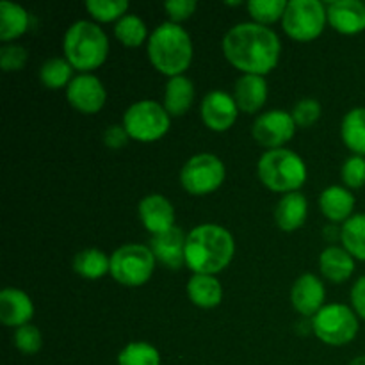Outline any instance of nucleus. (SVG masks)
Returning a JSON list of instances; mask_svg holds the SVG:
<instances>
[{"label":"nucleus","instance_id":"9b49d317","mask_svg":"<svg viewBox=\"0 0 365 365\" xmlns=\"http://www.w3.org/2000/svg\"><path fill=\"white\" fill-rule=\"evenodd\" d=\"M296 123L291 113L274 109L260 114L252 125V135L260 146L267 150L284 148L296 134Z\"/></svg>","mask_w":365,"mask_h":365},{"label":"nucleus","instance_id":"4c0bfd02","mask_svg":"<svg viewBox=\"0 0 365 365\" xmlns=\"http://www.w3.org/2000/svg\"><path fill=\"white\" fill-rule=\"evenodd\" d=\"M198 4L195 0H168L164 4V11L170 16V21L180 25V21L189 20L195 14Z\"/></svg>","mask_w":365,"mask_h":365},{"label":"nucleus","instance_id":"4468645a","mask_svg":"<svg viewBox=\"0 0 365 365\" xmlns=\"http://www.w3.org/2000/svg\"><path fill=\"white\" fill-rule=\"evenodd\" d=\"M185 241L187 235L182 232V228L173 227L163 234L152 235L150 250L163 266L171 271H178L185 264Z\"/></svg>","mask_w":365,"mask_h":365},{"label":"nucleus","instance_id":"2f4dec72","mask_svg":"<svg viewBox=\"0 0 365 365\" xmlns=\"http://www.w3.org/2000/svg\"><path fill=\"white\" fill-rule=\"evenodd\" d=\"M287 4L285 0H250L248 11L255 24L267 25L284 18Z\"/></svg>","mask_w":365,"mask_h":365},{"label":"nucleus","instance_id":"7c9ffc66","mask_svg":"<svg viewBox=\"0 0 365 365\" xmlns=\"http://www.w3.org/2000/svg\"><path fill=\"white\" fill-rule=\"evenodd\" d=\"M118 365H160V353L148 342H130L118 355Z\"/></svg>","mask_w":365,"mask_h":365},{"label":"nucleus","instance_id":"7ed1b4c3","mask_svg":"<svg viewBox=\"0 0 365 365\" xmlns=\"http://www.w3.org/2000/svg\"><path fill=\"white\" fill-rule=\"evenodd\" d=\"M148 59L163 75L178 77L192 61L191 36L178 24L164 21L150 34Z\"/></svg>","mask_w":365,"mask_h":365},{"label":"nucleus","instance_id":"6e6552de","mask_svg":"<svg viewBox=\"0 0 365 365\" xmlns=\"http://www.w3.org/2000/svg\"><path fill=\"white\" fill-rule=\"evenodd\" d=\"M171 116L166 113L164 106L153 100L135 102L125 110L123 127L130 139L141 143H153L164 138L170 130Z\"/></svg>","mask_w":365,"mask_h":365},{"label":"nucleus","instance_id":"c85d7f7f","mask_svg":"<svg viewBox=\"0 0 365 365\" xmlns=\"http://www.w3.org/2000/svg\"><path fill=\"white\" fill-rule=\"evenodd\" d=\"M73 78V66L66 57H50L39 68V81L48 89L68 88Z\"/></svg>","mask_w":365,"mask_h":365},{"label":"nucleus","instance_id":"a211bd4d","mask_svg":"<svg viewBox=\"0 0 365 365\" xmlns=\"http://www.w3.org/2000/svg\"><path fill=\"white\" fill-rule=\"evenodd\" d=\"M34 316V305L29 294L20 289L6 287L0 292V321L6 327L20 328Z\"/></svg>","mask_w":365,"mask_h":365},{"label":"nucleus","instance_id":"393cba45","mask_svg":"<svg viewBox=\"0 0 365 365\" xmlns=\"http://www.w3.org/2000/svg\"><path fill=\"white\" fill-rule=\"evenodd\" d=\"M29 29V13L18 4L2 0L0 2V39L13 41L25 34Z\"/></svg>","mask_w":365,"mask_h":365},{"label":"nucleus","instance_id":"a19ab883","mask_svg":"<svg viewBox=\"0 0 365 365\" xmlns=\"http://www.w3.org/2000/svg\"><path fill=\"white\" fill-rule=\"evenodd\" d=\"M323 235L327 239H330V241H334L335 235H339V237H341V230H337V227H324Z\"/></svg>","mask_w":365,"mask_h":365},{"label":"nucleus","instance_id":"5701e85b","mask_svg":"<svg viewBox=\"0 0 365 365\" xmlns=\"http://www.w3.org/2000/svg\"><path fill=\"white\" fill-rule=\"evenodd\" d=\"M319 269L327 280L342 284L351 278L355 271V259L341 246H328L319 257Z\"/></svg>","mask_w":365,"mask_h":365},{"label":"nucleus","instance_id":"ddd939ff","mask_svg":"<svg viewBox=\"0 0 365 365\" xmlns=\"http://www.w3.org/2000/svg\"><path fill=\"white\" fill-rule=\"evenodd\" d=\"M200 113H202L203 123L210 130L227 132L237 120L239 107L235 103L234 96L216 89V91H210L203 96Z\"/></svg>","mask_w":365,"mask_h":365},{"label":"nucleus","instance_id":"9d476101","mask_svg":"<svg viewBox=\"0 0 365 365\" xmlns=\"http://www.w3.org/2000/svg\"><path fill=\"white\" fill-rule=\"evenodd\" d=\"M225 164L214 153H196L180 171V184L187 192L196 196L210 195L225 182Z\"/></svg>","mask_w":365,"mask_h":365},{"label":"nucleus","instance_id":"4be33fe9","mask_svg":"<svg viewBox=\"0 0 365 365\" xmlns=\"http://www.w3.org/2000/svg\"><path fill=\"white\" fill-rule=\"evenodd\" d=\"M195 102V84L185 75L171 77L164 89V109L170 116H184Z\"/></svg>","mask_w":365,"mask_h":365},{"label":"nucleus","instance_id":"ea45409f","mask_svg":"<svg viewBox=\"0 0 365 365\" xmlns=\"http://www.w3.org/2000/svg\"><path fill=\"white\" fill-rule=\"evenodd\" d=\"M351 305L359 317L365 321V277L359 278L351 289Z\"/></svg>","mask_w":365,"mask_h":365},{"label":"nucleus","instance_id":"cd10ccee","mask_svg":"<svg viewBox=\"0 0 365 365\" xmlns=\"http://www.w3.org/2000/svg\"><path fill=\"white\" fill-rule=\"evenodd\" d=\"M342 248L356 260L365 262V214H353L341 228Z\"/></svg>","mask_w":365,"mask_h":365},{"label":"nucleus","instance_id":"c756f323","mask_svg":"<svg viewBox=\"0 0 365 365\" xmlns=\"http://www.w3.org/2000/svg\"><path fill=\"white\" fill-rule=\"evenodd\" d=\"M146 24L135 14H125L123 18L116 21L114 25V36H116L118 41L123 46L128 48H138L143 45V41L146 39Z\"/></svg>","mask_w":365,"mask_h":365},{"label":"nucleus","instance_id":"e433bc0d","mask_svg":"<svg viewBox=\"0 0 365 365\" xmlns=\"http://www.w3.org/2000/svg\"><path fill=\"white\" fill-rule=\"evenodd\" d=\"M29 53L20 45H4L0 48V66L4 71H18L27 64Z\"/></svg>","mask_w":365,"mask_h":365},{"label":"nucleus","instance_id":"f8f14e48","mask_svg":"<svg viewBox=\"0 0 365 365\" xmlns=\"http://www.w3.org/2000/svg\"><path fill=\"white\" fill-rule=\"evenodd\" d=\"M66 98L73 109L84 114H95L106 106L107 91L95 75H77L66 88Z\"/></svg>","mask_w":365,"mask_h":365},{"label":"nucleus","instance_id":"72a5a7b5","mask_svg":"<svg viewBox=\"0 0 365 365\" xmlns=\"http://www.w3.org/2000/svg\"><path fill=\"white\" fill-rule=\"evenodd\" d=\"M13 341L14 346H16L21 353H25V355H36L43 346L41 331H39L38 327H34V324L31 323L16 328Z\"/></svg>","mask_w":365,"mask_h":365},{"label":"nucleus","instance_id":"f257e3e1","mask_svg":"<svg viewBox=\"0 0 365 365\" xmlns=\"http://www.w3.org/2000/svg\"><path fill=\"white\" fill-rule=\"evenodd\" d=\"M223 53L228 63L245 75H267L277 68L280 59V39L277 32L255 21L234 25L225 34Z\"/></svg>","mask_w":365,"mask_h":365},{"label":"nucleus","instance_id":"1a4fd4ad","mask_svg":"<svg viewBox=\"0 0 365 365\" xmlns=\"http://www.w3.org/2000/svg\"><path fill=\"white\" fill-rule=\"evenodd\" d=\"M327 20V7L319 0H291L282 18V27L289 38L307 43L319 38Z\"/></svg>","mask_w":365,"mask_h":365},{"label":"nucleus","instance_id":"b1692460","mask_svg":"<svg viewBox=\"0 0 365 365\" xmlns=\"http://www.w3.org/2000/svg\"><path fill=\"white\" fill-rule=\"evenodd\" d=\"M187 296L200 309H214L223 299V287L214 274H192L187 282Z\"/></svg>","mask_w":365,"mask_h":365},{"label":"nucleus","instance_id":"0eeeda50","mask_svg":"<svg viewBox=\"0 0 365 365\" xmlns=\"http://www.w3.org/2000/svg\"><path fill=\"white\" fill-rule=\"evenodd\" d=\"M359 317L355 310L342 303L324 305L312 317V330L328 346H346L359 334Z\"/></svg>","mask_w":365,"mask_h":365},{"label":"nucleus","instance_id":"79ce46f5","mask_svg":"<svg viewBox=\"0 0 365 365\" xmlns=\"http://www.w3.org/2000/svg\"><path fill=\"white\" fill-rule=\"evenodd\" d=\"M349 365H365V355L362 356H356V359H353Z\"/></svg>","mask_w":365,"mask_h":365},{"label":"nucleus","instance_id":"f03ea898","mask_svg":"<svg viewBox=\"0 0 365 365\" xmlns=\"http://www.w3.org/2000/svg\"><path fill=\"white\" fill-rule=\"evenodd\" d=\"M234 253V237L221 225H200L187 234L185 266L195 274H214L216 277L232 262Z\"/></svg>","mask_w":365,"mask_h":365},{"label":"nucleus","instance_id":"423d86ee","mask_svg":"<svg viewBox=\"0 0 365 365\" xmlns=\"http://www.w3.org/2000/svg\"><path fill=\"white\" fill-rule=\"evenodd\" d=\"M155 262L150 246H120L110 255V277L125 287H141L152 278Z\"/></svg>","mask_w":365,"mask_h":365},{"label":"nucleus","instance_id":"dca6fc26","mask_svg":"<svg viewBox=\"0 0 365 365\" xmlns=\"http://www.w3.org/2000/svg\"><path fill=\"white\" fill-rule=\"evenodd\" d=\"M139 220L152 235H159L175 227V207L163 195H148L139 202Z\"/></svg>","mask_w":365,"mask_h":365},{"label":"nucleus","instance_id":"473e14b6","mask_svg":"<svg viewBox=\"0 0 365 365\" xmlns=\"http://www.w3.org/2000/svg\"><path fill=\"white\" fill-rule=\"evenodd\" d=\"M86 9L89 11L95 20L103 21H114L120 20L127 14L128 2L127 0H88L86 2Z\"/></svg>","mask_w":365,"mask_h":365},{"label":"nucleus","instance_id":"c9c22d12","mask_svg":"<svg viewBox=\"0 0 365 365\" xmlns=\"http://www.w3.org/2000/svg\"><path fill=\"white\" fill-rule=\"evenodd\" d=\"M342 182L348 185L349 189H360L365 185V157L362 155H351L346 159L341 170Z\"/></svg>","mask_w":365,"mask_h":365},{"label":"nucleus","instance_id":"58836bf2","mask_svg":"<svg viewBox=\"0 0 365 365\" xmlns=\"http://www.w3.org/2000/svg\"><path fill=\"white\" fill-rule=\"evenodd\" d=\"M128 139H130V135L127 134L123 125H109L106 128V132H103V143L110 150L123 148L128 143Z\"/></svg>","mask_w":365,"mask_h":365},{"label":"nucleus","instance_id":"20e7f679","mask_svg":"<svg viewBox=\"0 0 365 365\" xmlns=\"http://www.w3.org/2000/svg\"><path fill=\"white\" fill-rule=\"evenodd\" d=\"M64 57L78 71H91L102 66L109 53L106 32L93 21L78 20L70 25L63 41Z\"/></svg>","mask_w":365,"mask_h":365},{"label":"nucleus","instance_id":"412c9836","mask_svg":"<svg viewBox=\"0 0 365 365\" xmlns=\"http://www.w3.org/2000/svg\"><path fill=\"white\" fill-rule=\"evenodd\" d=\"M309 214V203H307L305 195L302 192H289L277 203L274 209V220L280 230L294 232L303 227Z\"/></svg>","mask_w":365,"mask_h":365},{"label":"nucleus","instance_id":"a878e982","mask_svg":"<svg viewBox=\"0 0 365 365\" xmlns=\"http://www.w3.org/2000/svg\"><path fill=\"white\" fill-rule=\"evenodd\" d=\"M341 138L355 155L365 157V107H355L341 123Z\"/></svg>","mask_w":365,"mask_h":365},{"label":"nucleus","instance_id":"39448f33","mask_svg":"<svg viewBox=\"0 0 365 365\" xmlns=\"http://www.w3.org/2000/svg\"><path fill=\"white\" fill-rule=\"evenodd\" d=\"M257 175L269 191L289 195L298 192L307 182V166L292 150H267L257 164Z\"/></svg>","mask_w":365,"mask_h":365},{"label":"nucleus","instance_id":"6ab92c4d","mask_svg":"<svg viewBox=\"0 0 365 365\" xmlns=\"http://www.w3.org/2000/svg\"><path fill=\"white\" fill-rule=\"evenodd\" d=\"M234 100L239 110L255 114L267 100V82L260 75H241L234 86Z\"/></svg>","mask_w":365,"mask_h":365},{"label":"nucleus","instance_id":"37998d69","mask_svg":"<svg viewBox=\"0 0 365 365\" xmlns=\"http://www.w3.org/2000/svg\"><path fill=\"white\" fill-rule=\"evenodd\" d=\"M225 4H227V6H241V2H228V0Z\"/></svg>","mask_w":365,"mask_h":365},{"label":"nucleus","instance_id":"aec40b11","mask_svg":"<svg viewBox=\"0 0 365 365\" xmlns=\"http://www.w3.org/2000/svg\"><path fill=\"white\" fill-rule=\"evenodd\" d=\"M319 209L327 220L334 221V223H341V221L346 223L353 216L355 196L349 189L341 187V185H331L321 192Z\"/></svg>","mask_w":365,"mask_h":365},{"label":"nucleus","instance_id":"f3484780","mask_svg":"<svg viewBox=\"0 0 365 365\" xmlns=\"http://www.w3.org/2000/svg\"><path fill=\"white\" fill-rule=\"evenodd\" d=\"M327 13L339 34L353 36L365 31V4L360 0H335L328 4Z\"/></svg>","mask_w":365,"mask_h":365},{"label":"nucleus","instance_id":"f704fd0d","mask_svg":"<svg viewBox=\"0 0 365 365\" xmlns=\"http://www.w3.org/2000/svg\"><path fill=\"white\" fill-rule=\"evenodd\" d=\"M321 103L316 98H303L292 109V120H294L296 127L299 128H309L316 123L321 118Z\"/></svg>","mask_w":365,"mask_h":365},{"label":"nucleus","instance_id":"bb28decb","mask_svg":"<svg viewBox=\"0 0 365 365\" xmlns=\"http://www.w3.org/2000/svg\"><path fill=\"white\" fill-rule=\"evenodd\" d=\"M73 269L78 277L86 280H98L110 273V257L96 248L82 250L75 255Z\"/></svg>","mask_w":365,"mask_h":365},{"label":"nucleus","instance_id":"2eb2a0df","mask_svg":"<svg viewBox=\"0 0 365 365\" xmlns=\"http://www.w3.org/2000/svg\"><path fill=\"white\" fill-rule=\"evenodd\" d=\"M324 296L327 291L323 282L316 274L305 273L292 285L291 302L296 312L305 317H314L324 307Z\"/></svg>","mask_w":365,"mask_h":365}]
</instances>
